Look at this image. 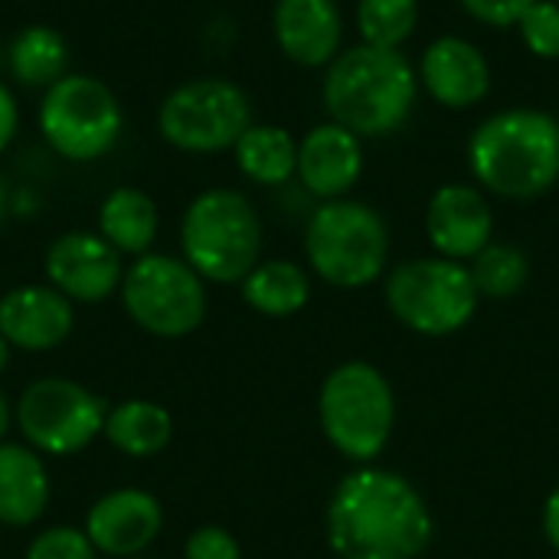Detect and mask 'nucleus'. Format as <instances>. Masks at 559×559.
Instances as JSON below:
<instances>
[{
	"mask_svg": "<svg viewBox=\"0 0 559 559\" xmlns=\"http://www.w3.org/2000/svg\"><path fill=\"white\" fill-rule=\"evenodd\" d=\"M105 403L82 383L66 377L33 380L13 409L23 445L39 455L66 459L88 449L105 429Z\"/></svg>",
	"mask_w": 559,
	"mask_h": 559,
	"instance_id": "10",
	"label": "nucleus"
},
{
	"mask_svg": "<svg viewBox=\"0 0 559 559\" xmlns=\"http://www.w3.org/2000/svg\"><path fill=\"white\" fill-rule=\"evenodd\" d=\"M121 105L115 92L79 72L52 82L39 105V131L46 144L66 160H98L121 138Z\"/></svg>",
	"mask_w": 559,
	"mask_h": 559,
	"instance_id": "9",
	"label": "nucleus"
},
{
	"mask_svg": "<svg viewBox=\"0 0 559 559\" xmlns=\"http://www.w3.org/2000/svg\"><path fill=\"white\" fill-rule=\"evenodd\" d=\"M7 62H10V72L16 82L33 85V88H39V85L49 88L52 82H59L66 75L69 46L59 29L36 23L13 36V43L7 49Z\"/></svg>",
	"mask_w": 559,
	"mask_h": 559,
	"instance_id": "24",
	"label": "nucleus"
},
{
	"mask_svg": "<svg viewBox=\"0 0 559 559\" xmlns=\"http://www.w3.org/2000/svg\"><path fill=\"white\" fill-rule=\"evenodd\" d=\"M3 210H7V193H3V183H0V219H3Z\"/></svg>",
	"mask_w": 559,
	"mask_h": 559,
	"instance_id": "35",
	"label": "nucleus"
},
{
	"mask_svg": "<svg viewBox=\"0 0 559 559\" xmlns=\"http://www.w3.org/2000/svg\"><path fill=\"white\" fill-rule=\"evenodd\" d=\"M23 559H98V550L85 537V531L75 527H49L36 534L26 547Z\"/></svg>",
	"mask_w": 559,
	"mask_h": 559,
	"instance_id": "28",
	"label": "nucleus"
},
{
	"mask_svg": "<svg viewBox=\"0 0 559 559\" xmlns=\"http://www.w3.org/2000/svg\"><path fill=\"white\" fill-rule=\"evenodd\" d=\"M468 167L504 200L544 197L559 180V121L537 108L491 115L468 141Z\"/></svg>",
	"mask_w": 559,
	"mask_h": 559,
	"instance_id": "3",
	"label": "nucleus"
},
{
	"mask_svg": "<svg viewBox=\"0 0 559 559\" xmlns=\"http://www.w3.org/2000/svg\"><path fill=\"white\" fill-rule=\"evenodd\" d=\"M305 255L318 278L334 288L373 285L390 255L386 219L360 200L321 203L305 229Z\"/></svg>",
	"mask_w": 559,
	"mask_h": 559,
	"instance_id": "6",
	"label": "nucleus"
},
{
	"mask_svg": "<svg viewBox=\"0 0 559 559\" xmlns=\"http://www.w3.org/2000/svg\"><path fill=\"white\" fill-rule=\"evenodd\" d=\"M16 124H20V111H16V98L13 92L0 82V151L13 141L16 134Z\"/></svg>",
	"mask_w": 559,
	"mask_h": 559,
	"instance_id": "31",
	"label": "nucleus"
},
{
	"mask_svg": "<svg viewBox=\"0 0 559 559\" xmlns=\"http://www.w3.org/2000/svg\"><path fill=\"white\" fill-rule=\"evenodd\" d=\"M311 298V278L298 262L269 259L242 278V301L265 318L298 314Z\"/></svg>",
	"mask_w": 559,
	"mask_h": 559,
	"instance_id": "22",
	"label": "nucleus"
},
{
	"mask_svg": "<svg viewBox=\"0 0 559 559\" xmlns=\"http://www.w3.org/2000/svg\"><path fill=\"white\" fill-rule=\"evenodd\" d=\"M537 0H462V7L475 16V20H481V23H488V26H518L521 23V16L534 7Z\"/></svg>",
	"mask_w": 559,
	"mask_h": 559,
	"instance_id": "30",
	"label": "nucleus"
},
{
	"mask_svg": "<svg viewBox=\"0 0 559 559\" xmlns=\"http://www.w3.org/2000/svg\"><path fill=\"white\" fill-rule=\"evenodd\" d=\"M183 559H242V550L236 537L226 527H197L187 544H183Z\"/></svg>",
	"mask_w": 559,
	"mask_h": 559,
	"instance_id": "29",
	"label": "nucleus"
},
{
	"mask_svg": "<svg viewBox=\"0 0 559 559\" xmlns=\"http://www.w3.org/2000/svg\"><path fill=\"white\" fill-rule=\"evenodd\" d=\"M121 305L154 337H187L206 318V282L177 255L147 252L124 269Z\"/></svg>",
	"mask_w": 559,
	"mask_h": 559,
	"instance_id": "8",
	"label": "nucleus"
},
{
	"mask_svg": "<svg viewBox=\"0 0 559 559\" xmlns=\"http://www.w3.org/2000/svg\"><path fill=\"white\" fill-rule=\"evenodd\" d=\"M524 46L540 59H559V3L537 0L518 23Z\"/></svg>",
	"mask_w": 559,
	"mask_h": 559,
	"instance_id": "27",
	"label": "nucleus"
},
{
	"mask_svg": "<svg viewBox=\"0 0 559 559\" xmlns=\"http://www.w3.org/2000/svg\"><path fill=\"white\" fill-rule=\"evenodd\" d=\"M272 29L278 49L305 69L331 66L341 56L344 16L334 0H278Z\"/></svg>",
	"mask_w": 559,
	"mask_h": 559,
	"instance_id": "17",
	"label": "nucleus"
},
{
	"mask_svg": "<svg viewBox=\"0 0 559 559\" xmlns=\"http://www.w3.org/2000/svg\"><path fill=\"white\" fill-rule=\"evenodd\" d=\"M180 249L203 282H242L259 265L262 219L239 190H206L183 213Z\"/></svg>",
	"mask_w": 559,
	"mask_h": 559,
	"instance_id": "5",
	"label": "nucleus"
},
{
	"mask_svg": "<svg viewBox=\"0 0 559 559\" xmlns=\"http://www.w3.org/2000/svg\"><path fill=\"white\" fill-rule=\"evenodd\" d=\"M495 213L485 193L472 183H445L432 193L426 210V236L436 255L465 262L491 246Z\"/></svg>",
	"mask_w": 559,
	"mask_h": 559,
	"instance_id": "14",
	"label": "nucleus"
},
{
	"mask_svg": "<svg viewBox=\"0 0 559 559\" xmlns=\"http://www.w3.org/2000/svg\"><path fill=\"white\" fill-rule=\"evenodd\" d=\"M157 128L167 144L187 154H216L236 147L252 128V105L229 79H193L160 102Z\"/></svg>",
	"mask_w": 559,
	"mask_h": 559,
	"instance_id": "11",
	"label": "nucleus"
},
{
	"mask_svg": "<svg viewBox=\"0 0 559 559\" xmlns=\"http://www.w3.org/2000/svg\"><path fill=\"white\" fill-rule=\"evenodd\" d=\"M10 423H13V409H10V403H7V393L0 390V445H3V439H7V432H10Z\"/></svg>",
	"mask_w": 559,
	"mask_h": 559,
	"instance_id": "33",
	"label": "nucleus"
},
{
	"mask_svg": "<svg viewBox=\"0 0 559 559\" xmlns=\"http://www.w3.org/2000/svg\"><path fill=\"white\" fill-rule=\"evenodd\" d=\"M10 350H13V347H10V344H7V337L0 334V373H3V370H7V364H10Z\"/></svg>",
	"mask_w": 559,
	"mask_h": 559,
	"instance_id": "34",
	"label": "nucleus"
},
{
	"mask_svg": "<svg viewBox=\"0 0 559 559\" xmlns=\"http://www.w3.org/2000/svg\"><path fill=\"white\" fill-rule=\"evenodd\" d=\"M468 272H472L481 298L508 301V298L521 295L524 285L531 282V259L524 249H518L511 242H491L472 259Z\"/></svg>",
	"mask_w": 559,
	"mask_h": 559,
	"instance_id": "25",
	"label": "nucleus"
},
{
	"mask_svg": "<svg viewBox=\"0 0 559 559\" xmlns=\"http://www.w3.org/2000/svg\"><path fill=\"white\" fill-rule=\"evenodd\" d=\"M419 95V75L400 49L350 46L324 75V105L331 121L350 128L357 138H386L400 131Z\"/></svg>",
	"mask_w": 559,
	"mask_h": 559,
	"instance_id": "2",
	"label": "nucleus"
},
{
	"mask_svg": "<svg viewBox=\"0 0 559 559\" xmlns=\"http://www.w3.org/2000/svg\"><path fill=\"white\" fill-rule=\"evenodd\" d=\"M478 288L468 265L426 255L396 265L386 278V308L390 314L423 337L459 334L478 311Z\"/></svg>",
	"mask_w": 559,
	"mask_h": 559,
	"instance_id": "7",
	"label": "nucleus"
},
{
	"mask_svg": "<svg viewBox=\"0 0 559 559\" xmlns=\"http://www.w3.org/2000/svg\"><path fill=\"white\" fill-rule=\"evenodd\" d=\"M419 82L445 108H472L491 88L485 52L462 36H439L419 62Z\"/></svg>",
	"mask_w": 559,
	"mask_h": 559,
	"instance_id": "18",
	"label": "nucleus"
},
{
	"mask_svg": "<svg viewBox=\"0 0 559 559\" xmlns=\"http://www.w3.org/2000/svg\"><path fill=\"white\" fill-rule=\"evenodd\" d=\"M49 504V472L29 445H0V524L29 527Z\"/></svg>",
	"mask_w": 559,
	"mask_h": 559,
	"instance_id": "19",
	"label": "nucleus"
},
{
	"mask_svg": "<svg viewBox=\"0 0 559 559\" xmlns=\"http://www.w3.org/2000/svg\"><path fill=\"white\" fill-rule=\"evenodd\" d=\"M46 278L72 305H98L121 292L124 262L121 252L98 233H62L46 249Z\"/></svg>",
	"mask_w": 559,
	"mask_h": 559,
	"instance_id": "12",
	"label": "nucleus"
},
{
	"mask_svg": "<svg viewBox=\"0 0 559 559\" xmlns=\"http://www.w3.org/2000/svg\"><path fill=\"white\" fill-rule=\"evenodd\" d=\"M557 3H559V0H557Z\"/></svg>",
	"mask_w": 559,
	"mask_h": 559,
	"instance_id": "36",
	"label": "nucleus"
},
{
	"mask_svg": "<svg viewBox=\"0 0 559 559\" xmlns=\"http://www.w3.org/2000/svg\"><path fill=\"white\" fill-rule=\"evenodd\" d=\"M72 328L75 308L52 285H23L0 295V334L16 350H52L72 334Z\"/></svg>",
	"mask_w": 559,
	"mask_h": 559,
	"instance_id": "15",
	"label": "nucleus"
},
{
	"mask_svg": "<svg viewBox=\"0 0 559 559\" xmlns=\"http://www.w3.org/2000/svg\"><path fill=\"white\" fill-rule=\"evenodd\" d=\"M364 174V147L360 138L337 124H318L298 141V180L321 203L341 200Z\"/></svg>",
	"mask_w": 559,
	"mask_h": 559,
	"instance_id": "16",
	"label": "nucleus"
},
{
	"mask_svg": "<svg viewBox=\"0 0 559 559\" xmlns=\"http://www.w3.org/2000/svg\"><path fill=\"white\" fill-rule=\"evenodd\" d=\"M233 151L239 170L259 187H282L298 174V141L278 124H252Z\"/></svg>",
	"mask_w": 559,
	"mask_h": 559,
	"instance_id": "23",
	"label": "nucleus"
},
{
	"mask_svg": "<svg viewBox=\"0 0 559 559\" xmlns=\"http://www.w3.org/2000/svg\"><path fill=\"white\" fill-rule=\"evenodd\" d=\"M419 23V0H360L357 29L364 43L400 49Z\"/></svg>",
	"mask_w": 559,
	"mask_h": 559,
	"instance_id": "26",
	"label": "nucleus"
},
{
	"mask_svg": "<svg viewBox=\"0 0 559 559\" xmlns=\"http://www.w3.org/2000/svg\"><path fill=\"white\" fill-rule=\"evenodd\" d=\"M164 527L160 501L141 488H118L102 495L85 514V537L102 557H141Z\"/></svg>",
	"mask_w": 559,
	"mask_h": 559,
	"instance_id": "13",
	"label": "nucleus"
},
{
	"mask_svg": "<svg viewBox=\"0 0 559 559\" xmlns=\"http://www.w3.org/2000/svg\"><path fill=\"white\" fill-rule=\"evenodd\" d=\"M98 236L121 255H147L157 239V206L138 187L111 190L98 206Z\"/></svg>",
	"mask_w": 559,
	"mask_h": 559,
	"instance_id": "20",
	"label": "nucleus"
},
{
	"mask_svg": "<svg viewBox=\"0 0 559 559\" xmlns=\"http://www.w3.org/2000/svg\"><path fill=\"white\" fill-rule=\"evenodd\" d=\"M432 534L436 521L419 488L380 465L344 475L324 511V537L337 559H419Z\"/></svg>",
	"mask_w": 559,
	"mask_h": 559,
	"instance_id": "1",
	"label": "nucleus"
},
{
	"mask_svg": "<svg viewBox=\"0 0 559 559\" xmlns=\"http://www.w3.org/2000/svg\"><path fill=\"white\" fill-rule=\"evenodd\" d=\"M544 537L559 554V485L550 491V498L544 504Z\"/></svg>",
	"mask_w": 559,
	"mask_h": 559,
	"instance_id": "32",
	"label": "nucleus"
},
{
	"mask_svg": "<svg viewBox=\"0 0 559 559\" xmlns=\"http://www.w3.org/2000/svg\"><path fill=\"white\" fill-rule=\"evenodd\" d=\"M102 436L128 459H151L167 449L174 436V419L164 406L151 400H124L108 409Z\"/></svg>",
	"mask_w": 559,
	"mask_h": 559,
	"instance_id": "21",
	"label": "nucleus"
},
{
	"mask_svg": "<svg viewBox=\"0 0 559 559\" xmlns=\"http://www.w3.org/2000/svg\"><path fill=\"white\" fill-rule=\"evenodd\" d=\"M318 423L337 455L373 465L396 429V393L386 373L367 360L334 367L318 393Z\"/></svg>",
	"mask_w": 559,
	"mask_h": 559,
	"instance_id": "4",
	"label": "nucleus"
}]
</instances>
